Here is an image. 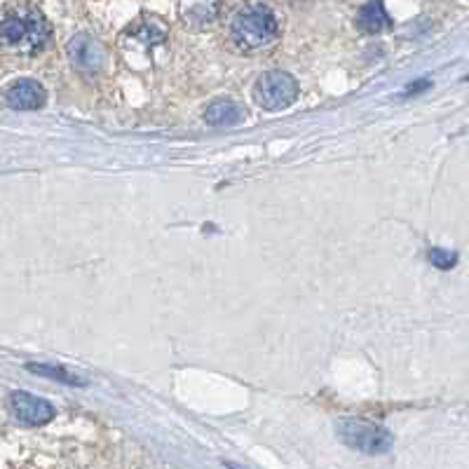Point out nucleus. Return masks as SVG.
I'll use <instances>...</instances> for the list:
<instances>
[{
  "mask_svg": "<svg viewBox=\"0 0 469 469\" xmlns=\"http://www.w3.org/2000/svg\"><path fill=\"white\" fill-rule=\"evenodd\" d=\"M220 12L219 0H181V17L186 19L191 26L202 29L216 22Z\"/></svg>",
  "mask_w": 469,
  "mask_h": 469,
  "instance_id": "6e6552de",
  "label": "nucleus"
},
{
  "mask_svg": "<svg viewBox=\"0 0 469 469\" xmlns=\"http://www.w3.org/2000/svg\"><path fill=\"white\" fill-rule=\"evenodd\" d=\"M430 260L432 266L439 268V270H451V268H455V263H458V254H455V251L441 249V247H435V249L430 251Z\"/></svg>",
  "mask_w": 469,
  "mask_h": 469,
  "instance_id": "ddd939ff",
  "label": "nucleus"
},
{
  "mask_svg": "<svg viewBox=\"0 0 469 469\" xmlns=\"http://www.w3.org/2000/svg\"><path fill=\"white\" fill-rule=\"evenodd\" d=\"M298 96V83L287 71H268L254 87V99L266 111H282L291 106Z\"/></svg>",
  "mask_w": 469,
  "mask_h": 469,
  "instance_id": "20e7f679",
  "label": "nucleus"
},
{
  "mask_svg": "<svg viewBox=\"0 0 469 469\" xmlns=\"http://www.w3.org/2000/svg\"><path fill=\"white\" fill-rule=\"evenodd\" d=\"M10 404L15 415H17L24 425L40 427V425H47L54 418V408H52V404L45 402V399H40V396L29 395V392H15Z\"/></svg>",
  "mask_w": 469,
  "mask_h": 469,
  "instance_id": "39448f33",
  "label": "nucleus"
},
{
  "mask_svg": "<svg viewBox=\"0 0 469 469\" xmlns=\"http://www.w3.org/2000/svg\"><path fill=\"white\" fill-rule=\"evenodd\" d=\"M232 38L238 40L242 47H268L279 34V22L275 12L263 3H247L235 12L230 24Z\"/></svg>",
  "mask_w": 469,
  "mask_h": 469,
  "instance_id": "f03ea898",
  "label": "nucleus"
},
{
  "mask_svg": "<svg viewBox=\"0 0 469 469\" xmlns=\"http://www.w3.org/2000/svg\"><path fill=\"white\" fill-rule=\"evenodd\" d=\"M0 38L12 50L24 52V54H38L50 45L52 29L38 7L31 3H15L3 15Z\"/></svg>",
  "mask_w": 469,
  "mask_h": 469,
  "instance_id": "f257e3e1",
  "label": "nucleus"
},
{
  "mask_svg": "<svg viewBox=\"0 0 469 469\" xmlns=\"http://www.w3.org/2000/svg\"><path fill=\"white\" fill-rule=\"evenodd\" d=\"M31 371V374H38V376H45V378H54L59 380V383H68V385H83V380L75 378L73 374H68V371H64V368H57V366H43V364H29L26 366Z\"/></svg>",
  "mask_w": 469,
  "mask_h": 469,
  "instance_id": "f8f14e48",
  "label": "nucleus"
},
{
  "mask_svg": "<svg viewBox=\"0 0 469 469\" xmlns=\"http://www.w3.org/2000/svg\"><path fill=\"white\" fill-rule=\"evenodd\" d=\"M338 436L355 451L368 453V455H380L392 448V435L385 427L366 420L347 418L338 423Z\"/></svg>",
  "mask_w": 469,
  "mask_h": 469,
  "instance_id": "7ed1b4c3",
  "label": "nucleus"
},
{
  "mask_svg": "<svg viewBox=\"0 0 469 469\" xmlns=\"http://www.w3.org/2000/svg\"><path fill=\"white\" fill-rule=\"evenodd\" d=\"M127 35L132 38L142 40V43H151V45H160L164 38H167V26L158 22V19H142V22H136Z\"/></svg>",
  "mask_w": 469,
  "mask_h": 469,
  "instance_id": "9b49d317",
  "label": "nucleus"
},
{
  "mask_svg": "<svg viewBox=\"0 0 469 469\" xmlns=\"http://www.w3.org/2000/svg\"><path fill=\"white\" fill-rule=\"evenodd\" d=\"M467 80H469V75H467Z\"/></svg>",
  "mask_w": 469,
  "mask_h": 469,
  "instance_id": "2eb2a0df",
  "label": "nucleus"
},
{
  "mask_svg": "<svg viewBox=\"0 0 469 469\" xmlns=\"http://www.w3.org/2000/svg\"><path fill=\"white\" fill-rule=\"evenodd\" d=\"M68 54H71L75 66H78L80 71H87V73L102 71L103 62H106V52H103V47L99 45L94 38H90V35L85 34L75 35V38L71 40Z\"/></svg>",
  "mask_w": 469,
  "mask_h": 469,
  "instance_id": "423d86ee",
  "label": "nucleus"
},
{
  "mask_svg": "<svg viewBox=\"0 0 469 469\" xmlns=\"http://www.w3.org/2000/svg\"><path fill=\"white\" fill-rule=\"evenodd\" d=\"M242 118L244 108L238 102H232V99H219V102L210 103L207 111H204V120L211 127H232L238 125Z\"/></svg>",
  "mask_w": 469,
  "mask_h": 469,
  "instance_id": "9d476101",
  "label": "nucleus"
},
{
  "mask_svg": "<svg viewBox=\"0 0 469 469\" xmlns=\"http://www.w3.org/2000/svg\"><path fill=\"white\" fill-rule=\"evenodd\" d=\"M7 106L15 108V111H35V108H43L47 102L45 87L40 85L38 80L24 78L17 80L10 90L5 92Z\"/></svg>",
  "mask_w": 469,
  "mask_h": 469,
  "instance_id": "0eeeda50",
  "label": "nucleus"
},
{
  "mask_svg": "<svg viewBox=\"0 0 469 469\" xmlns=\"http://www.w3.org/2000/svg\"><path fill=\"white\" fill-rule=\"evenodd\" d=\"M430 87V80H418V83H413L411 87L406 90V94H418V92L427 90Z\"/></svg>",
  "mask_w": 469,
  "mask_h": 469,
  "instance_id": "4468645a",
  "label": "nucleus"
},
{
  "mask_svg": "<svg viewBox=\"0 0 469 469\" xmlns=\"http://www.w3.org/2000/svg\"><path fill=\"white\" fill-rule=\"evenodd\" d=\"M357 26H359V31H364V34H383V31L390 29L392 19L390 15L385 12L383 0H371V3H366V5L359 10V15H357Z\"/></svg>",
  "mask_w": 469,
  "mask_h": 469,
  "instance_id": "1a4fd4ad",
  "label": "nucleus"
}]
</instances>
